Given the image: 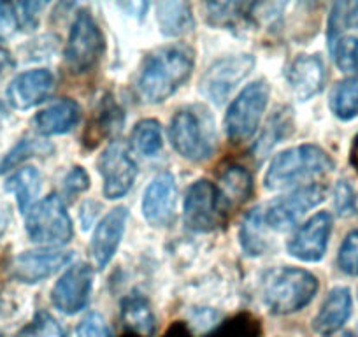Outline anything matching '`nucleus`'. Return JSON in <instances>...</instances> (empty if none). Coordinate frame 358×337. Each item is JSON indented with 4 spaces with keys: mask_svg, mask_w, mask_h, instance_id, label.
<instances>
[{
    "mask_svg": "<svg viewBox=\"0 0 358 337\" xmlns=\"http://www.w3.org/2000/svg\"><path fill=\"white\" fill-rule=\"evenodd\" d=\"M194 51L183 44L151 51L141 64L136 78V94L144 104H160L176 94L194 71Z\"/></svg>",
    "mask_w": 358,
    "mask_h": 337,
    "instance_id": "1",
    "label": "nucleus"
},
{
    "mask_svg": "<svg viewBox=\"0 0 358 337\" xmlns=\"http://www.w3.org/2000/svg\"><path fill=\"white\" fill-rule=\"evenodd\" d=\"M334 165L336 164L323 148L316 144H301L281 151L273 158L264 183L268 190H287L332 173Z\"/></svg>",
    "mask_w": 358,
    "mask_h": 337,
    "instance_id": "2",
    "label": "nucleus"
},
{
    "mask_svg": "<svg viewBox=\"0 0 358 337\" xmlns=\"http://www.w3.org/2000/svg\"><path fill=\"white\" fill-rule=\"evenodd\" d=\"M318 292L315 274L295 267L268 271L262 280V302L273 315H292L304 309Z\"/></svg>",
    "mask_w": 358,
    "mask_h": 337,
    "instance_id": "3",
    "label": "nucleus"
},
{
    "mask_svg": "<svg viewBox=\"0 0 358 337\" xmlns=\"http://www.w3.org/2000/svg\"><path fill=\"white\" fill-rule=\"evenodd\" d=\"M169 139L176 153L187 160H209L216 148L215 120L202 106L178 109L169 125Z\"/></svg>",
    "mask_w": 358,
    "mask_h": 337,
    "instance_id": "4",
    "label": "nucleus"
},
{
    "mask_svg": "<svg viewBox=\"0 0 358 337\" xmlns=\"http://www.w3.org/2000/svg\"><path fill=\"white\" fill-rule=\"evenodd\" d=\"M229 208L230 206L227 204L222 190L215 183L199 180L188 188L187 197H185V225L192 232H213L225 223Z\"/></svg>",
    "mask_w": 358,
    "mask_h": 337,
    "instance_id": "5",
    "label": "nucleus"
},
{
    "mask_svg": "<svg viewBox=\"0 0 358 337\" xmlns=\"http://www.w3.org/2000/svg\"><path fill=\"white\" fill-rule=\"evenodd\" d=\"M268 85L264 79L250 83L229 106L225 115L227 136L234 143L251 139L258 130L268 102Z\"/></svg>",
    "mask_w": 358,
    "mask_h": 337,
    "instance_id": "6",
    "label": "nucleus"
},
{
    "mask_svg": "<svg viewBox=\"0 0 358 337\" xmlns=\"http://www.w3.org/2000/svg\"><path fill=\"white\" fill-rule=\"evenodd\" d=\"M27 234L34 243L62 246L72 239V222L58 195H50L27 213Z\"/></svg>",
    "mask_w": 358,
    "mask_h": 337,
    "instance_id": "7",
    "label": "nucleus"
},
{
    "mask_svg": "<svg viewBox=\"0 0 358 337\" xmlns=\"http://www.w3.org/2000/svg\"><path fill=\"white\" fill-rule=\"evenodd\" d=\"M104 53V36L88 11L76 16L65 48V62L76 74L92 71Z\"/></svg>",
    "mask_w": 358,
    "mask_h": 337,
    "instance_id": "8",
    "label": "nucleus"
},
{
    "mask_svg": "<svg viewBox=\"0 0 358 337\" xmlns=\"http://www.w3.org/2000/svg\"><path fill=\"white\" fill-rule=\"evenodd\" d=\"M325 194V187L318 183L297 188L292 194L276 199L268 206L262 208V220L268 230L285 232V230L292 229L306 213L322 204Z\"/></svg>",
    "mask_w": 358,
    "mask_h": 337,
    "instance_id": "9",
    "label": "nucleus"
},
{
    "mask_svg": "<svg viewBox=\"0 0 358 337\" xmlns=\"http://www.w3.org/2000/svg\"><path fill=\"white\" fill-rule=\"evenodd\" d=\"M255 65L251 55H230L213 62L201 79V90L204 97L215 104H222L230 97L236 87L248 78Z\"/></svg>",
    "mask_w": 358,
    "mask_h": 337,
    "instance_id": "10",
    "label": "nucleus"
},
{
    "mask_svg": "<svg viewBox=\"0 0 358 337\" xmlns=\"http://www.w3.org/2000/svg\"><path fill=\"white\" fill-rule=\"evenodd\" d=\"M94 290V269L88 264L69 267L51 292V302L64 315L83 311Z\"/></svg>",
    "mask_w": 358,
    "mask_h": 337,
    "instance_id": "11",
    "label": "nucleus"
},
{
    "mask_svg": "<svg viewBox=\"0 0 358 337\" xmlns=\"http://www.w3.org/2000/svg\"><path fill=\"white\" fill-rule=\"evenodd\" d=\"M99 173L104 181V195L116 201L132 190L137 178V164L122 144L115 143L106 148L99 158Z\"/></svg>",
    "mask_w": 358,
    "mask_h": 337,
    "instance_id": "12",
    "label": "nucleus"
},
{
    "mask_svg": "<svg viewBox=\"0 0 358 337\" xmlns=\"http://www.w3.org/2000/svg\"><path fill=\"white\" fill-rule=\"evenodd\" d=\"M178 185L171 173H162L151 180L143 195V215L151 227L165 229L176 220Z\"/></svg>",
    "mask_w": 358,
    "mask_h": 337,
    "instance_id": "13",
    "label": "nucleus"
},
{
    "mask_svg": "<svg viewBox=\"0 0 358 337\" xmlns=\"http://www.w3.org/2000/svg\"><path fill=\"white\" fill-rule=\"evenodd\" d=\"M332 234V216L318 213L311 216L288 241V253L301 262H320L325 257Z\"/></svg>",
    "mask_w": 358,
    "mask_h": 337,
    "instance_id": "14",
    "label": "nucleus"
},
{
    "mask_svg": "<svg viewBox=\"0 0 358 337\" xmlns=\"http://www.w3.org/2000/svg\"><path fill=\"white\" fill-rule=\"evenodd\" d=\"M71 259L72 255L69 251L53 250V248L23 251L13 260L11 273L13 278L22 283L36 285L58 273L62 267L71 262Z\"/></svg>",
    "mask_w": 358,
    "mask_h": 337,
    "instance_id": "15",
    "label": "nucleus"
},
{
    "mask_svg": "<svg viewBox=\"0 0 358 337\" xmlns=\"http://www.w3.org/2000/svg\"><path fill=\"white\" fill-rule=\"evenodd\" d=\"M127 220H129V211L125 208H116L109 211L95 227L94 237L90 241V255L97 269L108 267L113 257L116 255L125 234Z\"/></svg>",
    "mask_w": 358,
    "mask_h": 337,
    "instance_id": "16",
    "label": "nucleus"
},
{
    "mask_svg": "<svg viewBox=\"0 0 358 337\" xmlns=\"http://www.w3.org/2000/svg\"><path fill=\"white\" fill-rule=\"evenodd\" d=\"M55 88V78L48 69H34L16 76L8 87V101L18 111H27L46 101Z\"/></svg>",
    "mask_w": 358,
    "mask_h": 337,
    "instance_id": "17",
    "label": "nucleus"
},
{
    "mask_svg": "<svg viewBox=\"0 0 358 337\" xmlns=\"http://www.w3.org/2000/svg\"><path fill=\"white\" fill-rule=\"evenodd\" d=\"M290 90L299 101H309L318 95L325 83V65L318 55H301L287 72Z\"/></svg>",
    "mask_w": 358,
    "mask_h": 337,
    "instance_id": "18",
    "label": "nucleus"
},
{
    "mask_svg": "<svg viewBox=\"0 0 358 337\" xmlns=\"http://www.w3.org/2000/svg\"><path fill=\"white\" fill-rule=\"evenodd\" d=\"M351 309H353L351 292L344 287L334 288L323 301L322 308L313 322V327L322 336L336 334L348 322V318L351 316Z\"/></svg>",
    "mask_w": 358,
    "mask_h": 337,
    "instance_id": "19",
    "label": "nucleus"
},
{
    "mask_svg": "<svg viewBox=\"0 0 358 337\" xmlns=\"http://www.w3.org/2000/svg\"><path fill=\"white\" fill-rule=\"evenodd\" d=\"M79 118H81V108L78 102L72 99H62L37 113L34 125L41 136H62L71 132L78 125Z\"/></svg>",
    "mask_w": 358,
    "mask_h": 337,
    "instance_id": "20",
    "label": "nucleus"
},
{
    "mask_svg": "<svg viewBox=\"0 0 358 337\" xmlns=\"http://www.w3.org/2000/svg\"><path fill=\"white\" fill-rule=\"evenodd\" d=\"M122 322L127 330L137 337H151L157 329L151 304L139 294L127 295L122 301Z\"/></svg>",
    "mask_w": 358,
    "mask_h": 337,
    "instance_id": "21",
    "label": "nucleus"
},
{
    "mask_svg": "<svg viewBox=\"0 0 358 337\" xmlns=\"http://www.w3.org/2000/svg\"><path fill=\"white\" fill-rule=\"evenodd\" d=\"M160 32L167 37H181L195 29V18L188 2H160L157 6Z\"/></svg>",
    "mask_w": 358,
    "mask_h": 337,
    "instance_id": "22",
    "label": "nucleus"
},
{
    "mask_svg": "<svg viewBox=\"0 0 358 337\" xmlns=\"http://www.w3.org/2000/svg\"><path fill=\"white\" fill-rule=\"evenodd\" d=\"M206 20L215 27L236 30L255 20V4L246 2H213L206 4Z\"/></svg>",
    "mask_w": 358,
    "mask_h": 337,
    "instance_id": "23",
    "label": "nucleus"
},
{
    "mask_svg": "<svg viewBox=\"0 0 358 337\" xmlns=\"http://www.w3.org/2000/svg\"><path fill=\"white\" fill-rule=\"evenodd\" d=\"M41 183H43V178H41V173L37 168L23 167L18 168L6 181V190L15 195L20 211L29 213L34 208V202H36L37 195H39Z\"/></svg>",
    "mask_w": 358,
    "mask_h": 337,
    "instance_id": "24",
    "label": "nucleus"
},
{
    "mask_svg": "<svg viewBox=\"0 0 358 337\" xmlns=\"http://www.w3.org/2000/svg\"><path fill=\"white\" fill-rule=\"evenodd\" d=\"M267 227L262 220V208L251 209L241 225V243L248 255H264L268 248Z\"/></svg>",
    "mask_w": 358,
    "mask_h": 337,
    "instance_id": "25",
    "label": "nucleus"
},
{
    "mask_svg": "<svg viewBox=\"0 0 358 337\" xmlns=\"http://www.w3.org/2000/svg\"><path fill=\"white\" fill-rule=\"evenodd\" d=\"M220 190H222L229 206L243 204L244 201L250 199L251 192H253V178L244 167L234 165L222 174V188Z\"/></svg>",
    "mask_w": 358,
    "mask_h": 337,
    "instance_id": "26",
    "label": "nucleus"
},
{
    "mask_svg": "<svg viewBox=\"0 0 358 337\" xmlns=\"http://www.w3.org/2000/svg\"><path fill=\"white\" fill-rule=\"evenodd\" d=\"M330 109L343 122L358 116V79L350 78L337 83L330 95Z\"/></svg>",
    "mask_w": 358,
    "mask_h": 337,
    "instance_id": "27",
    "label": "nucleus"
},
{
    "mask_svg": "<svg viewBox=\"0 0 358 337\" xmlns=\"http://www.w3.org/2000/svg\"><path fill=\"white\" fill-rule=\"evenodd\" d=\"M123 122H125V115L120 109V106L111 97H106L101 102V106H99L95 123L90 125L92 129L88 132H94V136H92V146H97L101 143V139L118 132Z\"/></svg>",
    "mask_w": 358,
    "mask_h": 337,
    "instance_id": "28",
    "label": "nucleus"
},
{
    "mask_svg": "<svg viewBox=\"0 0 358 337\" xmlns=\"http://www.w3.org/2000/svg\"><path fill=\"white\" fill-rule=\"evenodd\" d=\"M136 151H139L144 157H157L164 146V137H162V127L157 120H141L132 130L130 136Z\"/></svg>",
    "mask_w": 358,
    "mask_h": 337,
    "instance_id": "29",
    "label": "nucleus"
},
{
    "mask_svg": "<svg viewBox=\"0 0 358 337\" xmlns=\"http://www.w3.org/2000/svg\"><path fill=\"white\" fill-rule=\"evenodd\" d=\"M262 325L250 313H241L232 316L216 330H213L208 337H262Z\"/></svg>",
    "mask_w": 358,
    "mask_h": 337,
    "instance_id": "30",
    "label": "nucleus"
},
{
    "mask_svg": "<svg viewBox=\"0 0 358 337\" xmlns=\"http://www.w3.org/2000/svg\"><path fill=\"white\" fill-rule=\"evenodd\" d=\"M288 113H290L288 109H281V111L274 113L273 118L268 120V123L265 125L264 134H262L257 146H255L258 157H264L271 148L276 146V144L287 136L288 130H290L292 127V118Z\"/></svg>",
    "mask_w": 358,
    "mask_h": 337,
    "instance_id": "31",
    "label": "nucleus"
},
{
    "mask_svg": "<svg viewBox=\"0 0 358 337\" xmlns=\"http://www.w3.org/2000/svg\"><path fill=\"white\" fill-rule=\"evenodd\" d=\"M343 30H358V2H337L330 13L329 41L336 43Z\"/></svg>",
    "mask_w": 358,
    "mask_h": 337,
    "instance_id": "32",
    "label": "nucleus"
},
{
    "mask_svg": "<svg viewBox=\"0 0 358 337\" xmlns=\"http://www.w3.org/2000/svg\"><path fill=\"white\" fill-rule=\"evenodd\" d=\"M50 151H51V146L50 144L43 143V141L22 139L11 151H8V155H4V157L0 158V174L15 168L16 165L25 162L27 158H32L36 157V155L50 153Z\"/></svg>",
    "mask_w": 358,
    "mask_h": 337,
    "instance_id": "33",
    "label": "nucleus"
},
{
    "mask_svg": "<svg viewBox=\"0 0 358 337\" xmlns=\"http://www.w3.org/2000/svg\"><path fill=\"white\" fill-rule=\"evenodd\" d=\"M337 67L343 72H355L358 74V39L355 37H339L334 44H330Z\"/></svg>",
    "mask_w": 358,
    "mask_h": 337,
    "instance_id": "34",
    "label": "nucleus"
},
{
    "mask_svg": "<svg viewBox=\"0 0 358 337\" xmlns=\"http://www.w3.org/2000/svg\"><path fill=\"white\" fill-rule=\"evenodd\" d=\"M18 337H65V332L50 313L39 311L29 325L20 330Z\"/></svg>",
    "mask_w": 358,
    "mask_h": 337,
    "instance_id": "35",
    "label": "nucleus"
},
{
    "mask_svg": "<svg viewBox=\"0 0 358 337\" xmlns=\"http://www.w3.org/2000/svg\"><path fill=\"white\" fill-rule=\"evenodd\" d=\"M337 266L348 276H358V230L344 237L337 255Z\"/></svg>",
    "mask_w": 358,
    "mask_h": 337,
    "instance_id": "36",
    "label": "nucleus"
},
{
    "mask_svg": "<svg viewBox=\"0 0 358 337\" xmlns=\"http://www.w3.org/2000/svg\"><path fill=\"white\" fill-rule=\"evenodd\" d=\"M78 337H111V329L106 323L104 316L99 313H90L79 323Z\"/></svg>",
    "mask_w": 358,
    "mask_h": 337,
    "instance_id": "37",
    "label": "nucleus"
},
{
    "mask_svg": "<svg viewBox=\"0 0 358 337\" xmlns=\"http://www.w3.org/2000/svg\"><path fill=\"white\" fill-rule=\"evenodd\" d=\"M334 206L341 216L353 215L357 211V195H355V190L350 183H346V181L337 183L336 190H334Z\"/></svg>",
    "mask_w": 358,
    "mask_h": 337,
    "instance_id": "38",
    "label": "nucleus"
},
{
    "mask_svg": "<svg viewBox=\"0 0 358 337\" xmlns=\"http://www.w3.org/2000/svg\"><path fill=\"white\" fill-rule=\"evenodd\" d=\"M90 188V176L83 167H74L67 176L64 178V185H62V190L64 195L69 199L78 197L79 194L86 192Z\"/></svg>",
    "mask_w": 358,
    "mask_h": 337,
    "instance_id": "39",
    "label": "nucleus"
},
{
    "mask_svg": "<svg viewBox=\"0 0 358 337\" xmlns=\"http://www.w3.org/2000/svg\"><path fill=\"white\" fill-rule=\"evenodd\" d=\"M15 6L16 13H18L20 30H34L39 25L41 11L46 4H43V2H20Z\"/></svg>",
    "mask_w": 358,
    "mask_h": 337,
    "instance_id": "40",
    "label": "nucleus"
},
{
    "mask_svg": "<svg viewBox=\"0 0 358 337\" xmlns=\"http://www.w3.org/2000/svg\"><path fill=\"white\" fill-rule=\"evenodd\" d=\"M20 30L16 6L9 2H0V39H8Z\"/></svg>",
    "mask_w": 358,
    "mask_h": 337,
    "instance_id": "41",
    "label": "nucleus"
},
{
    "mask_svg": "<svg viewBox=\"0 0 358 337\" xmlns=\"http://www.w3.org/2000/svg\"><path fill=\"white\" fill-rule=\"evenodd\" d=\"M164 337H192L190 330L185 327V323H176V325H172L171 329L167 330V334H165Z\"/></svg>",
    "mask_w": 358,
    "mask_h": 337,
    "instance_id": "42",
    "label": "nucleus"
},
{
    "mask_svg": "<svg viewBox=\"0 0 358 337\" xmlns=\"http://www.w3.org/2000/svg\"><path fill=\"white\" fill-rule=\"evenodd\" d=\"M9 65H11V55H9V51L0 44V74H2Z\"/></svg>",
    "mask_w": 358,
    "mask_h": 337,
    "instance_id": "43",
    "label": "nucleus"
},
{
    "mask_svg": "<svg viewBox=\"0 0 358 337\" xmlns=\"http://www.w3.org/2000/svg\"><path fill=\"white\" fill-rule=\"evenodd\" d=\"M350 162L353 165V168L358 173V136L353 139V144H351L350 150Z\"/></svg>",
    "mask_w": 358,
    "mask_h": 337,
    "instance_id": "44",
    "label": "nucleus"
},
{
    "mask_svg": "<svg viewBox=\"0 0 358 337\" xmlns=\"http://www.w3.org/2000/svg\"><path fill=\"white\" fill-rule=\"evenodd\" d=\"M9 225V211L4 208V206L0 204V236L6 232Z\"/></svg>",
    "mask_w": 358,
    "mask_h": 337,
    "instance_id": "45",
    "label": "nucleus"
},
{
    "mask_svg": "<svg viewBox=\"0 0 358 337\" xmlns=\"http://www.w3.org/2000/svg\"><path fill=\"white\" fill-rule=\"evenodd\" d=\"M4 116H6V109H4V104H2V101H0V122H2Z\"/></svg>",
    "mask_w": 358,
    "mask_h": 337,
    "instance_id": "46",
    "label": "nucleus"
},
{
    "mask_svg": "<svg viewBox=\"0 0 358 337\" xmlns=\"http://www.w3.org/2000/svg\"><path fill=\"white\" fill-rule=\"evenodd\" d=\"M339 337H357V336H355L353 332H344V334H341Z\"/></svg>",
    "mask_w": 358,
    "mask_h": 337,
    "instance_id": "47",
    "label": "nucleus"
},
{
    "mask_svg": "<svg viewBox=\"0 0 358 337\" xmlns=\"http://www.w3.org/2000/svg\"><path fill=\"white\" fill-rule=\"evenodd\" d=\"M125 337H137V336H132V334H129V336H125Z\"/></svg>",
    "mask_w": 358,
    "mask_h": 337,
    "instance_id": "48",
    "label": "nucleus"
},
{
    "mask_svg": "<svg viewBox=\"0 0 358 337\" xmlns=\"http://www.w3.org/2000/svg\"><path fill=\"white\" fill-rule=\"evenodd\" d=\"M0 337H4V336H0Z\"/></svg>",
    "mask_w": 358,
    "mask_h": 337,
    "instance_id": "49",
    "label": "nucleus"
}]
</instances>
